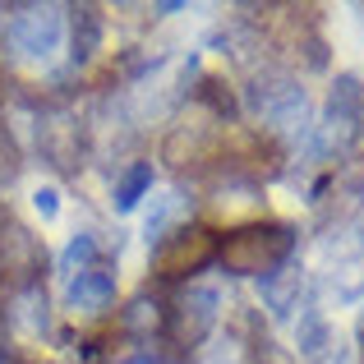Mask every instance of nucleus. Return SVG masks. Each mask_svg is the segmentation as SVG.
Instances as JSON below:
<instances>
[{
    "label": "nucleus",
    "mask_w": 364,
    "mask_h": 364,
    "mask_svg": "<svg viewBox=\"0 0 364 364\" xmlns=\"http://www.w3.org/2000/svg\"><path fill=\"white\" fill-rule=\"evenodd\" d=\"M116 291H120V272L111 263H97L65 282V309L74 318H102L116 304Z\"/></svg>",
    "instance_id": "nucleus-9"
},
{
    "label": "nucleus",
    "mask_w": 364,
    "mask_h": 364,
    "mask_svg": "<svg viewBox=\"0 0 364 364\" xmlns=\"http://www.w3.org/2000/svg\"><path fill=\"white\" fill-rule=\"evenodd\" d=\"M0 328H5V337L28 341V346L51 341L55 318H51V291H46V282L5 286V295H0Z\"/></svg>",
    "instance_id": "nucleus-5"
},
{
    "label": "nucleus",
    "mask_w": 364,
    "mask_h": 364,
    "mask_svg": "<svg viewBox=\"0 0 364 364\" xmlns=\"http://www.w3.org/2000/svg\"><path fill=\"white\" fill-rule=\"evenodd\" d=\"M129 364H176V360L157 355V346H143V355H139V360H129Z\"/></svg>",
    "instance_id": "nucleus-22"
},
{
    "label": "nucleus",
    "mask_w": 364,
    "mask_h": 364,
    "mask_svg": "<svg viewBox=\"0 0 364 364\" xmlns=\"http://www.w3.org/2000/svg\"><path fill=\"white\" fill-rule=\"evenodd\" d=\"M217 249H222V240H217L208 226H180V231H171L166 240L152 245V272L161 277V282H176V277L185 272H198V267H208L217 258Z\"/></svg>",
    "instance_id": "nucleus-7"
},
{
    "label": "nucleus",
    "mask_w": 364,
    "mask_h": 364,
    "mask_svg": "<svg viewBox=\"0 0 364 364\" xmlns=\"http://www.w3.org/2000/svg\"><path fill=\"white\" fill-rule=\"evenodd\" d=\"M194 364H249V350L235 332H226V337H208L203 346H198Z\"/></svg>",
    "instance_id": "nucleus-18"
},
{
    "label": "nucleus",
    "mask_w": 364,
    "mask_h": 364,
    "mask_svg": "<svg viewBox=\"0 0 364 364\" xmlns=\"http://www.w3.org/2000/svg\"><path fill=\"white\" fill-rule=\"evenodd\" d=\"M332 286H337L341 300H355L364 291V240H346L337 249V263H332Z\"/></svg>",
    "instance_id": "nucleus-16"
},
{
    "label": "nucleus",
    "mask_w": 364,
    "mask_h": 364,
    "mask_svg": "<svg viewBox=\"0 0 364 364\" xmlns=\"http://www.w3.org/2000/svg\"><path fill=\"white\" fill-rule=\"evenodd\" d=\"M0 364H14V360H0Z\"/></svg>",
    "instance_id": "nucleus-27"
},
{
    "label": "nucleus",
    "mask_w": 364,
    "mask_h": 364,
    "mask_svg": "<svg viewBox=\"0 0 364 364\" xmlns=\"http://www.w3.org/2000/svg\"><path fill=\"white\" fill-rule=\"evenodd\" d=\"M33 148L42 152L46 166L74 176V171L83 166V124H79V116H74L70 107H60V102H46V107H37Z\"/></svg>",
    "instance_id": "nucleus-4"
},
{
    "label": "nucleus",
    "mask_w": 364,
    "mask_h": 364,
    "mask_svg": "<svg viewBox=\"0 0 364 364\" xmlns=\"http://www.w3.org/2000/svg\"><path fill=\"white\" fill-rule=\"evenodd\" d=\"M97 263H107V245H102L92 231H79L60 254V282H70V277L88 272V267H97Z\"/></svg>",
    "instance_id": "nucleus-17"
},
{
    "label": "nucleus",
    "mask_w": 364,
    "mask_h": 364,
    "mask_svg": "<svg viewBox=\"0 0 364 364\" xmlns=\"http://www.w3.org/2000/svg\"><path fill=\"white\" fill-rule=\"evenodd\" d=\"M18 171H23V148H18V139L9 134L5 116H0V189H9L18 180Z\"/></svg>",
    "instance_id": "nucleus-19"
},
{
    "label": "nucleus",
    "mask_w": 364,
    "mask_h": 364,
    "mask_svg": "<svg viewBox=\"0 0 364 364\" xmlns=\"http://www.w3.org/2000/svg\"><path fill=\"white\" fill-rule=\"evenodd\" d=\"M295 254V231L286 222H249L235 226L217 249V263L231 277H272L282 263H291Z\"/></svg>",
    "instance_id": "nucleus-2"
},
{
    "label": "nucleus",
    "mask_w": 364,
    "mask_h": 364,
    "mask_svg": "<svg viewBox=\"0 0 364 364\" xmlns=\"http://www.w3.org/2000/svg\"><path fill=\"white\" fill-rule=\"evenodd\" d=\"M5 23H9V9L0 5V42H5Z\"/></svg>",
    "instance_id": "nucleus-23"
},
{
    "label": "nucleus",
    "mask_w": 364,
    "mask_h": 364,
    "mask_svg": "<svg viewBox=\"0 0 364 364\" xmlns=\"http://www.w3.org/2000/svg\"><path fill=\"white\" fill-rule=\"evenodd\" d=\"M217 318H222V295H217V286L189 282L185 291L176 295V304L166 309V332L176 337V346L198 350L217 332Z\"/></svg>",
    "instance_id": "nucleus-6"
},
{
    "label": "nucleus",
    "mask_w": 364,
    "mask_h": 364,
    "mask_svg": "<svg viewBox=\"0 0 364 364\" xmlns=\"http://www.w3.org/2000/svg\"><path fill=\"white\" fill-rule=\"evenodd\" d=\"M33 208H37L42 222H55V217H60V189L55 185H37L33 189Z\"/></svg>",
    "instance_id": "nucleus-20"
},
{
    "label": "nucleus",
    "mask_w": 364,
    "mask_h": 364,
    "mask_svg": "<svg viewBox=\"0 0 364 364\" xmlns=\"http://www.w3.org/2000/svg\"><path fill=\"white\" fill-rule=\"evenodd\" d=\"M360 332H364V309H360Z\"/></svg>",
    "instance_id": "nucleus-26"
},
{
    "label": "nucleus",
    "mask_w": 364,
    "mask_h": 364,
    "mask_svg": "<svg viewBox=\"0 0 364 364\" xmlns=\"http://www.w3.org/2000/svg\"><path fill=\"white\" fill-rule=\"evenodd\" d=\"M102 33H107V14L97 5H74L70 9V60L88 65L102 51Z\"/></svg>",
    "instance_id": "nucleus-13"
},
{
    "label": "nucleus",
    "mask_w": 364,
    "mask_h": 364,
    "mask_svg": "<svg viewBox=\"0 0 364 364\" xmlns=\"http://www.w3.org/2000/svg\"><path fill=\"white\" fill-rule=\"evenodd\" d=\"M309 364H346V355H341V346H328L323 355H314Z\"/></svg>",
    "instance_id": "nucleus-21"
},
{
    "label": "nucleus",
    "mask_w": 364,
    "mask_h": 364,
    "mask_svg": "<svg viewBox=\"0 0 364 364\" xmlns=\"http://www.w3.org/2000/svg\"><path fill=\"white\" fill-rule=\"evenodd\" d=\"M120 332L134 341H152L157 332H166V309L152 291H139L129 304L120 309Z\"/></svg>",
    "instance_id": "nucleus-14"
},
{
    "label": "nucleus",
    "mask_w": 364,
    "mask_h": 364,
    "mask_svg": "<svg viewBox=\"0 0 364 364\" xmlns=\"http://www.w3.org/2000/svg\"><path fill=\"white\" fill-rule=\"evenodd\" d=\"M300 295H304V267L295 263V258H291V263H282L272 277L258 282V300H263V309H267V318H272V323L295 318Z\"/></svg>",
    "instance_id": "nucleus-11"
},
{
    "label": "nucleus",
    "mask_w": 364,
    "mask_h": 364,
    "mask_svg": "<svg viewBox=\"0 0 364 364\" xmlns=\"http://www.w3.org/2000/svg\"><path fill=\"white\" fill-rule=\"evenodd\" d=\"M245 111L267 134H282V139H304L309 134V92H304V83L295 74L277 70V65L249 74Z\"/></svg>",
    "instance_id": "nucleus-1"
},
{
    "label": "nucleus",
    "mask_w": 364,
    "mask_h": 364,
    "mask_svg": "<svg viewBox=\"0 0 364 364\" xmlns=\"http://www.w3.org/2000/svg\"><path fill=\"white\" fill-rule=\"evenodd\" d=\"M189 213H194V198H185V189H161V194L152 198L148 217H143V240L148 245L166 240L171 231H180V222H185Z\"/></svg>",
    "instance_id": "nucleus-12"
},
{
    "label": "nucleus",
    "mask_w": 364,
    "mask_h": 364,
    "mask_svg": "<svg viewBox=\"0 0 364 364\" xmlns=\"http://www.w3.org/2000/svg\"><path fill=\"white\" fill-rule=\"evenodd\" d=\"M360 139H364V111H360Z\"/></svg>",
    "instance_id": "nucleus-25"
},
{
    "label": "nucleus",
    "mask_w": 364,
    "mask_h": 364,
    "mask_svg": "<svg viewBox=\"0 0 364 364\" xmlns=\"http://www.w3.org/2000/svg\"><path fill=\"white\" fill-rule=\"evenodd\" d=\"M46 272V240L23 226L14 213H0V277L5 286H23V282H42Z\"/></svg>",
    "instance_id": "nucleus-8"
},
{
    "label": "nucleus",
    "mask_w": 364,
    "mask_h": 364,
    "mask_svg": "<svg viewBox=\"0 0 364 364\" xmlns=\"http://www.w3.org/2000/svg\"><path fill=\"white\" fill-rule=\"evenodd\" d=\"M65 37H70V5H14L5 23V46L18 60L46 65L65 51Z\"/></svg>",
    "instance_id": "nucleus-3"
},
{
    "label": "nucleus",
    "mask_w": 364,
    "mask_h": 364,
    "mask_svg": "<svg viewBox=\"0 0 364 364\" xmlns=\"http://www.w3.org/2000/svg\"><path fill=\"white\" fill-rule=\"evenodd\" d=\"M0 360H5V328H0Z\"/></svg>",
    "instance_id": "nucleus-24"
},
{
    "label": "nucleus",
    "mask_w": 364,
    "mask_h": 364,
    "mask_svg": "<svg viewBox=\"0 0 364 364\" xmlns=\"http://www.w3.org/2000/svg\"><path fill=\"white\" fill-rule=\"evenodd\" d=\"M217 124H222V116L180 120L176 129L166 134V148H161V157H166L171 166H189V161H203L208 152L217 148Z\"/></svg>",
    "instance_id": "nucleus-10"
},
{
    "label": "nucleus",
    "mask_w": 364,
    "mask_h": 364,
    "mask_svg": "<svg viewBox=\"0 0 364 364\" xmlns=\"http://www.w3.org/2000/svg\"><path fill=\"white\" fill-rule=\"evenodd\" d=\"M148 194H152V161H129V166L116 176V185H111L116 213H134Z\"/></svg>",
    "instance_id": "nucleus-15"
}]
</instances>
